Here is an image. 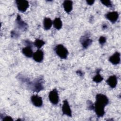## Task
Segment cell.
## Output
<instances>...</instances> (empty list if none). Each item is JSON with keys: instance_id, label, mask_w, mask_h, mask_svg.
<instances>
[{"instance_id": "obj_22", "label": "cell", "mask_w": 121, "mask_h": 121, "mask_svg": "<svg viewBox=\"0 0 121 121\" xmlns=\"http://www.w3.org/2000/svg\"><path fill=\"white\" fill-rule=\"evenodd\" d=\"M106 39L104 36H101L99 39V42L100 44L101 45H103L106 42Z\"/></svg>"}, {"instance_id": "obj_24", "label": "cell", "mask_w": 121, "mask_h": 121, "mask_svg": "<svg viewBox=\"0 0 121 121\" xmlns=\"http://www.w3.org/2000/svg\"><path fill=\"white\" fill-rule=\"evenodd\" d=\"M86 2L87 3V4L89 5H92L95 2V0H86Z\"/></svg>"}, {"instance_id": "obj_14", "label": "cell", "mask_w": 121, "mask_h": 121, "mask_svg": "<svg viewBox=\"0 0 121 121\" xmlns=\"http://www.w3.org/2000/svg\"><path fill=\"white\" fill-rule=\"evenodd\" d=\"M63 7L65 11L69 13L72 9L73 2L71 0H65L63 3Z\"/></svg>"}, {"instance_id": "obj_12", "label": "cell", "mask_w": 121, "mask_h": 121, "mask_svg": "<svg viewBox=\"0 0 121 121\" xmlns=\"http://www.w3.org/2000/svg\"><path fill=\"white\" fill-rule=\"evenodd\" d=\"M80 42L83 48L86 49L92 43V40L89 38L88 36H84L81 38Z\"/></svg>"}, {"instance_id": "obj_26", "label": "cell", "mask_w": 121, "mask_h": 121, "mask_svg": "<svg viewBox=\"0 0 121 121\" xmlns=\"http://www.w3.org/2000/svg\"><path fill=\"white\" fill-rule=\"evenodd\" d=\"M103 29H106V28H107V26L106 25H103Z\"/></svg>"}, {"instance_id": "obj_18", "label": "cell", "mask_w": 121, "mask_h": 121, "mask_svg": "<svg viewBox=\"0 0 121 121\" xmlns=\"http://www.w3.org/2000/svg\"><path fill=\"white\" fill-rule=\"evenodd\" d=\"M100 71V69H98L96 70V75L93 78V81L98 83L101 82L103 80V78L101 76V75L99 73V72Z\"/></svg>"}, {"instance_id": "obj_25", "label": "cell", "mask_w": 121, "mask_h": 121, "mask_svg": "<svg viewBox=\"0 0 121 121\" xmlns=\"http://www.w3.org/2000/svg\"><path fill=\"white\" fill-rule=\"evenodd\" d=\"M76 73H77L78 75H79V76H82V75H83L82 72H81L80 71H77L76 72Z\"/></svg>"}, {"instance_id": "obj_13", "label": "cell", "mask_w": 121, "mask_h": 121, "mask_svg": "<svg viewBox=\"0 0 121 121\" xmlns=\"http://www.w3.org/2000/svg\"><path fill=\"white\" fill-rule=\"evenodd\" d=\"M107 84L112 88H114L117 84V77L115 75L110 76L106 80Z\"/></svg>"}, {"instance_id": "obj_15", "label": "cell", "mask_w": 121, "mask_h": 121, "mask_svg": "<svg viewBox=\"0 0 121 121\" xmlns=\"http://www.w3.org/2000/svg\"><path fill=\"white\" fill-rule=\"evenodd\" d=\"M32 46H26V47L23 48L22 50V52L23 54L27 57L30 58L33 55V52L32 49Z\"/></svg>"}, {"instance_id": "obj_2", "label": "cell", "mask_w": 121, "mask_h": 121, "mask_svg": "<svg viewBox=\"0 0 121 121\" xmlns=\"http://www.w3.org/2000/svg\"><path fill=\"white\" fill-rule=\"evenodd\" d=\"M54 50L57 55L60 58L63 59L67 58L68 55V51L63 45H57L55 47Z\"/></svg>"}, {"instance_id": "obj_3", "label": "cell", "mask_w": 121, "mask_h": 121, "mask_svg": "<svg viewBox=\"0 0 121 121\" xmlns=\"http://www.w3.org/2000/svg\"><path fill=\"white\" fill-rule=\"evenodd\" d=\"M16 3L18 10L22 12H25L29 7V3L27 0H17Z\"/></svg>"}, {"instance_id": "obj_16", "label": "cell", "mask_w": 121, "mask_h": 121, "mask_svg": "<svg viewBox=\"0 0 121 121\" xmlns=\"http://www.w3.org/2000/svg\"><path fill=\"white\" fill-rule=\"evenodd\" d=\"M43 24L44 29L48 30L51 28L52 25V22L50 18L45 17L43 19Z\"/></svg>"}, {"instance_id": "obj_19", "label": "cell", "mask_w": 121, "mask_h": 121, "mask_svg": "<svg viewBox=\"0 0 121 121\" xmlns=\"http://www.w3.org/2000/svg\"><path fill=\"white\" fill-rule=\"evenodd\" d=\"M45 44V43L44 41H43L42 40L37 39L35 40L34 42V44L35 45L38 49L41 48L44 44Z\"/></svg>"}, {"instance_id": "obj_10", "label": "cell", "mask_w": 121, "mask_h": 121, "mask_svg": "<svg viewBox=\"0 0 121 121\" xmlns=\"http://www.w3.org/2000/svg\"><path fill=\"white\" fill-rule=\"evenodd\" d=\"M16 21L17 26L19 29H20L22 30H26L27 29V24L21 19V18L19 15H17Z\"/></svg>"}, {"instance_id": "obj_6", "label": "cell", "mask_w": 121, "mask_h": 121, "mask_svg": "<svg viewBox=\"0 0 121 121\" xmlns=\"http://www.w3.org/2000/svg\"><path fill=\"white\" fill-rule=\"evenodd\" d=\"M62 111L64 114H65L69 117L72 116L71 111L69 105L68 101L67 100H65L64 101H63L62 107Z\"/></svg>"}, {"instance_id": "obj_23", "label": "cell", "mask_w": 121, "mask_h": 121, "mask_svg": "<svg viewBox=\"0 0 121 121\" xmlns=\"http://www.w3.org/2000/svg\"><path fill=\"white\" fill-rule=\"evenodd\" d=\"M3 121H13L12 118L9 116H6L3 117V119H2Z\"/></svg>"}, {"instance_id": "obj_17", "label": "cell", "mask_w": 121, "mask_h": 121, "mask_svg": "<svg viewBox=\"0 0 121 121\" xmlns=\"http://www.w3.org/2000/svg\"><path fill=\"white\" fill-rule=\"evenodd\" d=\"M53 25L56 29L60 30L61 29L62 26V23L60 18L59 17L56 18L53 22Z\"/></svg>"}, {"instance_id": "obj_5", "label": "cell", "mask_w": 121, "mask_h": 121, "mask_svg": "<svg viewBox=\"0 0 121 121\" xmlns=\"http://www.w3.org/2000/svg\"><path fill=\"white\" fill-rule=\"evenodd\" d=\"M31 89L33 91L38 92L43 89V80L42 79H38L35 80L31 86Z\"/></svg>"}, {"instance_id": "obj_7", "label": "cell", "mask_w": 121, "mask_h": 121, "mask_svg": "<svg viewBox=\"0 0 121 121\" xmlns=\"http://www.w3.org/2000/svg\"><path fill=\"white\" fill-rule=\"evenodd\" d=\"M106 18L112 23H115L119 17V13L116 11H112L107 13L105 15Z\"/></svg>"}, {"instance_id": "obj_9", "label": "cell", "mask_w": 121, "mask_h": 121, "mask_svg": "<svg viewBox=\"0 0 121 121\" xmlns=\"http://www.w3.org/2000/svg\"><path fill=\"white\" fill-rule=\"evenodd\" d=\"M33 59L37 62H41L43 59V52L41 50L36 51L33 55Z\"/></svg>"}, {"instance_id": "obj_8", "label": "cell", "mask_w": 121, "mask_h": 121, "mask_svg": "<svg viewBox=\"0 0 121 121\" xmlns=\"http://www.w3.org/2000/svg\"><path fill=\"white\" fill-rule=\"evenodd\" d=\"M31 100L33 104L36 107H41L43 105L42 97L37 95H33L31 97Z\"/></svg>"}, {"instance_id": "obj_1", "label": "cell", "mask_w": 121, "mask_h": 121, "mask_svg": "<svg viewBox=\"0 0 121 121\" xmlns=\"http://www.w3.org/2000/svg\"><path fill=\"white\" fill-rule=\"evenodd\" d=\"M106 105L104 103L96 100L95 103L94 109L95 113L98 117H103L105 113L104 107Z\"/></svg>"}, {"instance_id": "obj_20", "label": "cell", "mask_w": 121, "mask_h": 121, "mask_svg": "<svg viewBox=\"0 0 121 121\" xmlns=\"http://www.w3.org/2000/svg\"><path fill=\"white\" fill-rule=\"evenodd\" d=\"M101 3L108 7H112V3L111 1L110 0H101Z\"/></svg>"}, {"instance_id": "obj_4", "label": "cell", "mask_w": 121, "mask_h": 121, "mask_svg": "<svg viewBox=\"0 0 121 121\" xmlns=\"http://www.w3.org/2000/svg\"><path fill=\"white\" fill-rule=\"evenodd\" d=\"M49 99L51 103L53 104H57L59 102V95L56 89L52 90L49 94Z\"/></svg>"}, {"instance_id": "obj_11", "label": "cell", "mask_w": 121, "mask_h": 121, "mask_svg": "<svg viewBox=\"0 0 121 121\" xmlns=\"http://www.w3.org/2000/svg\"><path fill=\"white\" fill-rule=\"evenodd\" d=\"M109 60L113 65H117L119 64L121 60L120 52H115L110 57Z\"/></svg>"}, {"instance_id": "obj_21", "label": "cell", "mask_w": 121, "mask_h": 121, "mask_svg": "<svg viewBox=\"0 0 121 121\" xmlns=\"http://www.w3.org/2000/svg\"><path fill=\"white\" fill-rule=\"evenodd\" d=\"M87 108L90 110H92L93 109H94V105L93 103L92 102V101L88 100L87 102Z\"/></svg>"}]
</instances>
